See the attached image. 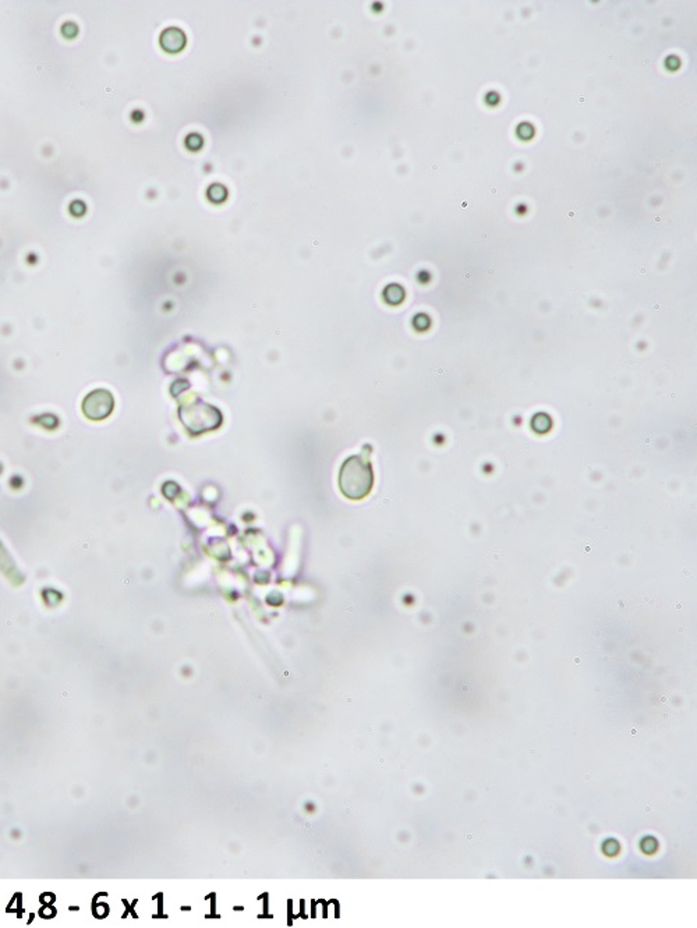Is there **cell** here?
Masks as SVG:
<instances>
[{"label": "cell", "mask_w": 697, "mask_h": 928, "mask_svg": "<svg viewBox=\"0 0 697 928\" xmlns=\"http://www.w3.org/2000/svg\"><path fill=\"white\" fill-rule=\"evenodd\" d=\"M373 483L371 464L363 457L352 456L343 462L339 473V488L346 498L352 501L364 499L371 492Z\"/></svg>", "instance_id": "obj_1"}, {"label": "cell", "mask_w": 697, "mask_h": 928, "mask_svg": "<svg viewBox=\"0 0 697 928\" xmlns=\"http://www.w3.org/2000/svg\"><path fill=\"white\" fill-rule=\"evenodd\" d=\"M181 422L191 434H202L218 428L222 424V414L215 407L197 400L179 411Z\"/></svg>", "instance_id": "obj_2"}, {"label": "cell", "mask_w": 697, "mask_h": 928, "mask_svg": "<svg viewBox=\"0 0 697 928\" xmlns=\"http://www.w3.org/2000/svg\"><path fill=\"white\" fill-rule=\"evenodd\" d=\"M115 407V400L109 391L97 389L91 392L83 401V411L87 418L101 421L108 418Z\"/></svg>", "instance_id": "obj_3"}, {"label": "cell", "mask_w": 697, "mask_h": 928, "mask_svg": "<svg viewBox=\"0 0 697 928\" xmlns=\"http://www.w3.org/2000/svg\"><path fill=\"white\" fill-rule=\"evenodd\" d=\"M186 45V35L179 28H167L160 35V46L169 53L180 52Z\"/></svg>", "instance_id": "obj_4"}, {"label": "cell", "mask_w": 697, "mask_h": 928, "mask_svg": "<svg viewBox=\"0 0 697 928\" xmlns=\"http://www.w3.org/2000/svg\"><path fill=\"white\" fill-rule=\"evenodd\" d=\"M403 296H405V293H403L402 287L398 286V284H391L384 291V297L389 304H399L403 300Z\"/></svg>", "instance_id": "obj_5"}, {"label": "cell", "mask_w": 697, "mask_h": 928, "mask_svg": "<svg viewBox=\"0 0 697 928\" xmlns=\"http://www.w3.org/2000/svg\"><path fill=\"white\" fill-rule=\"evenodd\" d=\"M226 194H228V193H226V188H225L223 186H221V184H214V186L208 190V197H209V200H211L212 202H222V201H225Z\"/></svg>", "instance_id": "obj_6"}, {"label": "cell", "mask_w": 697, "mask_h": 928, "mask_svg": "<svg viewBox=\"0 0 697 928\" xmlns=\"http://www.w3.org/2000/svg\"><path fill=\"white\" fill-rule=\"evenodd\" d=\"M62 34H63L66 38H74V36L78 34V28H77L76 24H73V22H67V24H64V25L62 27Z\"/></svg>", "instance_id": "obj_7"}, {"label": "cell", "mask_w": 697, "mask_h": 928, "mask_svg": "<svg viewBox=\"0 0 697 928\" xmlns=\"http://www.w3.org/2000/svg\"><path fill=\"white\" fill-rule=\"evenodd\" d=\"M190 141H191V144H187V146H188L190 149L193 148V144H197V146H198V148H200V146L202 145V139H201V137H198L197 134H193V135H190V137L187 138V142H190Z\"/></svg>", "instance_id": "obj_8"}]
</instances>
